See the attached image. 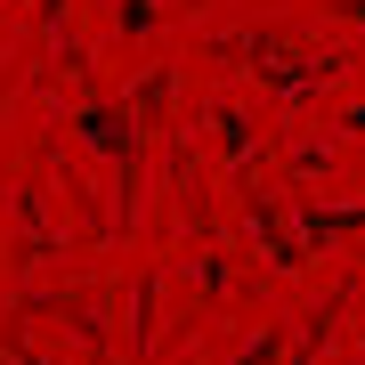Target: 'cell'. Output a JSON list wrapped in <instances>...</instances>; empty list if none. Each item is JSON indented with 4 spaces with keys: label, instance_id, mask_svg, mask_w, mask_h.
I'll list each match as a JSON object with an SVG mask.
<instances>
[{
    "label": "cell",
    "instance_id": "6da1fadb",
    "mask_svg": "<svg viewBox=\"0 0 365 365\" xmlns=\"http://www.w3.org/2000/svg\"><path fill=\"white\" fill-rule=\"evenodd\" d=\"M235 365H276V341H252V349L235 357Z\"/></svg>",
    "mask_w": 365,
    "mask_h": 365
},
{
    "label": "cell",
    "instance_id": "7a4b0ae2",
    "mask_svg": "<svg viewBox=\"0 0 365 365\" xmlns=\"http://www.w3.org/2000/svg\"><path fill=\"white\" fill-rule=\"evenodd\" d=\"M341 122H349V130H365V106H349V114H341Z\"/></svg>",
    "mask_w": 365,
    "mask_h": 365
}]
</instances>
